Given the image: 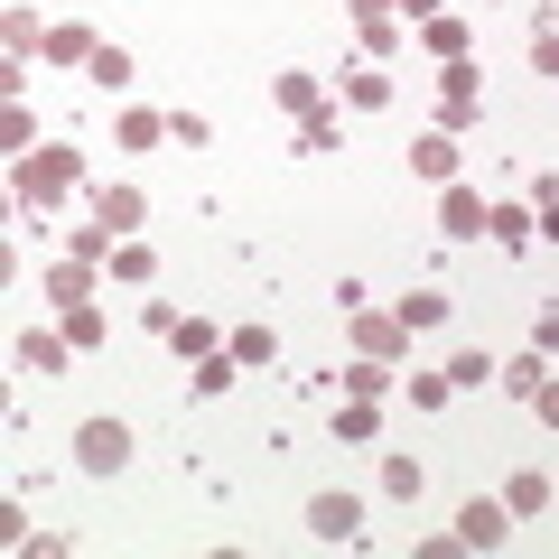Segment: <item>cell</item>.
<instances>
[{"label":"cell","mask_w":559,"mask_h":559,"mask_svg":"<svg viewBox=\"0 0 559 559\" xmlns=\"http://www.w3.org/2000/svg\"><path fill=\"white\" fill-rule=\"evenodd\" d=\"M75 466L84 476H121V466H131V429H121V419H84L75 429Z\"/></svg>","instance_id":"1"},{"label":"cell","mask_w":559,"mask_h":559,"mask_svg":"<svg viewBox=\"0 0 559 559\" xmlns=\"http://www.w3.org/2000/svg\"><path fill=\"white\" fill-rule=\"evenodd\" d=\"M513 540V503H457V550H503Z\"/></svg>","instance_id":"2"},{"label":"cell","mask_w":559,"mask_h":559,"mask_svg":"<svg viewBox=\"0 0 559 559\" xmlns=\"http://www.w3.org/2000/svg\"><path fill=\"white\" fill-rule=\"evenodd\" d=\"M308 532H318V540H355L364 532V503L355 495H318V503H308Z\"/></svg>","instance_id":"3"},{"label":"cell","mask_w":559,"mask_h":559,"mask_svg":"<svg viewBox=\"0 0 559 559\" xmlns=\"http://www.w3.org/2000/svg\"><path fill=\"white\" fill-rule=\"evenodd\" d=\"M439 215H448V234H457V242H476V234H485V215H495V205H485L476 187H457V178H448V205H439Z\"/></svg>","instance_id":"4"},{"label":"cell","mask_w":559,"mask_h":559,"mask_svg":"<svg viewBox=\"0 0 559 559\" xmlns=\"http://www.w3.org/2000/svg\"><path fill=\"white\" fill-rule=\"evenodd\" d=\"M66 178H75V150H38V159H28V168H20V187H28V197H38V205H47V197H57V187H66Z\"/></svg>","instance_id":"5"},{"label":"cell","mask_w":559,"mask_h":559,"mask_svg":"<svg viewBox=\"0 0 559 559\" xmlns=\"http://www.w3.org/2000/svg\"><path fill=\"white\" fill-rule=\"evenodd\" d=\"M411 168H419V178H457V140H448V131H429V140H411Z\"/></svg>","instance_id":"6"},{"label":"cell","mask_w":559,"mask_h":559,"mask_svg":"<svg viewBox=\"0 0 559 559\" xmlns=\"http://www.w3.org/2000/svg\"><path fill=\"white\" fill-rule=\"evenodd\" d=\"M94 224L131 234V224H140V187H103V197H94Z\"/></svg>","instance_id":"7"},{"label":"cell","mask_w":559,"mask_h":559,"mask_svg":"<svg viewBox=\"0 0 559 559\" xmlns=\"http://www.w3.org/2000/svg\"><path fill=\"white\" fill-rule=\"evenodd\" d=\"M66 345L75 336H20V364L28 373H66Z\"/></svg>","instance_id":"8"},{"label":"cell","mask_w":559,"mask_h":559,"mask_svg":"<svg viewBox=\"0 0 559 559\" xmlns=\"http://www.w3.org/2000/svg\"><path fill=\"white\" fill-rule=\"evenodd\" d=\"M485 234H495L503 252H522V242H532V215H522V205H495V215H485Z\"/></svg>","instance_id":"9"},{"label":"cell","mask_w":559,"mask_h":559,"mask_svg":"<svg viewBox=\"0 0 559 559\" xmlns=\"http://www.w3.org/2000/svg\"><path fill=\"white\" fill-rule=\"evenodd\" d=\"M355 28L364 47H392V0H355Z\"/></svg>","instance_id":"10"},{"label":"cell","mask_w":559,"mask_h":559,"mask_svg":"<svg viewBox=\"0 0 559 559\" xmlns=\"http://www.w3.org/2000/svg\"><path fill=\"white\" fill-rule=\"evenodd\" d=\"M84 66H94V84H103V94H121V84H131V57H121V47H94Z\"/></svg>","instance_id":"11"},{"label":"cell","mask_w":559,"mask_h":559,"mask_svg":"<svg viewBox=\"0 0 559 559\" xmlns=\"http://www.w3.org/2000/svg\"><path fill=\"white\" fill-rule=\"evenodd\" d=\"M280 112H299V121L318 112V75H280Z\"/></svg>","instance_id":"12"},{"label":"cell","mask_w":559,"mask_h":559,"mask_svg":"<svg viewBox=\"0 0 559 559\" xmlns=\"http://www.w3.org/2000/svg\"><path fill=\"white\" fill-rule=\"evenodd\" d=\"M439 318H448L439 289H411V299H401V326H439Z\"/></svg>","instance_id":"13"},{"label":"cell","mask_w":559,"mask_h":559,"mask_svg":"<svg viewBox=\"0 0 559 559\" xmlns=\"http://www.w3.org/2000/svg\"><path fill=\"white\" fill-rule=\"evenodd\" d=\"M345 94H355L364 112H382V103H392V75H373V66H364V75H345Z\"/></svg>","instance_id":"14"},{"label":"cell","mask_w":559,"mask_h":559,"mask_svg":"<svg viewBox=\"0 0 559 559\" xmlns=\"http://www.w3.org/2000/svg\"><path fill=\"white\" fill-rule=\"evenodd\" d=\"M355 318H364V308H355ZM355 336H364V355H392V345H401V318H364Z\"/></svg>","instance_id":"15"},{"label":"cell","mask_w":559,"mask_h":559,"mask_svg":"<svg viewBox=\"0 0 559 559\" xmlns=\"http://www.w3.org/2000/svg\"><path fill=\"white\" fill-rule=\"evenodd\" d=\"M503 392H522V401L540 392V345H532V355H513V364H503Z\"/></svg>","instance_id":"16"},{"label":"cell","mask_w":559,"mask_h":559,"mask_svg":"<svg viewBox=\"0 0 559 559\" xmlns=\"http://www.w3.org/2000/svg\"><path fill=\"white\" fill-rule=\"evenodd\" d=\"M448 382H466V392H485V382H495V364H485V355H476V345H466V355H457V364H448Z\"/></svg>","instance_id":"17"},{"label":"cell","mask_w":559,"mask_h":559,"mask_svg":"<svg viewBox=\"0 0 559 559\" xmlns=\"http://www.w3.org/2000/svg\"><path fill=\"white\" fill-rule=\"evenodd\" d=\"M503 503H513V513H540V503H550V476H513V495H503Z\"/></svg>","instance_id":"18"},{"label":"cell","mask_w":559,"mask_h":559,"mask_svg":"<svg viewBox=\"0 0 559 559\" xmlns=\"http://www.w3.org/2000/svg\"><path fill=\"white\" fill-rule=\"evenodd\" d=\"M159 131H168L159 112H121V140H131V150H150V140H159Z\"/></svg>","instance_id":"19"},{"label":"cell","mask_w":559,"mask_h":559,"mask_svg":"<svg viewBox=\"0 0 559 559\" xmlns=\"http://www.w3.org/2000/svg\"><path fill=\"white\" fill-rule=\"evenodd\" d=\"M234 364H271V326H242V336H234Z\"/></svg>","instance_id":"20"},{"label":"cell","mask_w":559,"mask_h":559,"mask_svg":"<svg viewBox=\"0 0 559 559\" xmlns=\"http://www.w3.org/2000/svg\"><path fill=\"white\" fill-rule=\"evenodd\" d=\"M234 373H242L234 355H205V364H197V392H224V382H234Z\"/></svg>","instance_id":"21"},{"label":"cell","mask_w":559,"mask_h":559,"mask_svg":"<svg viewBox=\"0 0 559 559\" xmlns=\"http://www.w3.org/2000/svg\"><path fill=\"white\" fill-rule=\"evenodd\" d=\"M382 485H392V495L411 503V495H419V466H411V457H382Z\"/></svg>","instance_id":"22"},{"label":"cell","mask_w":559,"mask_h":559,"mask_svg":"<svg viewBox=\"0 0 559 559\" xmlns=\"http://www.w3.org/2000/svg\"><path fill=\"white\" fill-rule=\"evenodd\" d=\"M382 382H392V373H382V355H373V364H355V373H345V392H355V401H373Z\"/></svg>","instance_id":"23"},{"label":"cell","mask_w":559,"mask_h":559,"mask_svg":"<svg viewBox=\"0 0 559 559\" xmlns=\"http://www.w3.org/2000/svg\"><path fill=\"white\" fill-rule=\"evenodd\" d=\"M532 57H540V75H559V28H540V38H532Z\"/></svg>","instance_id":"24"},{"label":"cell","mask_w":559,"mask_h":559,"mask_svg":"<svg viewBox=\"0 0 559 559\" xmlns=\"http://www.w3.org/2000/svg\"><path fill=\"white\" fill-rule=\"evenodd\" d=\"M532 411H540V419L559 429V382H540V392H532Z\"/></svg>","instance_id":"25"},{"label":"cell","mask_w":559,"mask_h":559,"mask_svg":"<svg viewBox=\"0 0 559 559\" xmlns=\"http://www.w3.org/2000/svg\"><path fill=\"white\" fill-rule=\"evenodd\" d=\"M540 215H550V224H540V234L559 242V187H540Z\"/></svg>","instance_id":"26"}]
</instances>
